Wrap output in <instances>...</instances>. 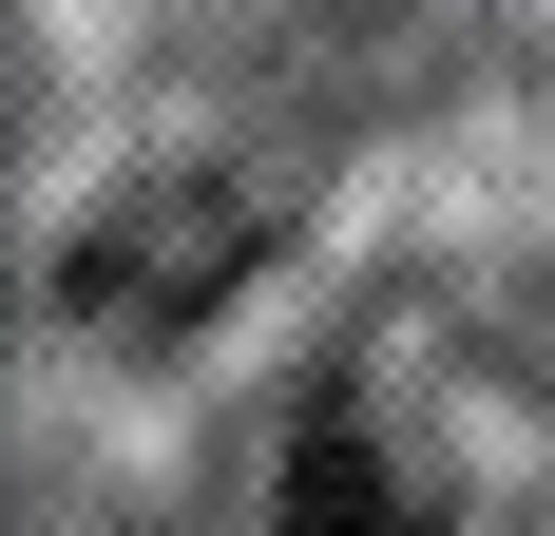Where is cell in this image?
Returning a JSON list of instances; mask_svg holds the SVG:
<instances>
[{"instance_id":"1","label":"cell","mask_w":555,"mask_h":536,"mask_svg":"<svg viewBox=\"0 0 555 536\" xmlns=\"http://www.w3.org/2000/svg\"><path fill=\"white\" fill-rule=\"evenodd\" d=\"M287 536H441V518H422L364 441H307V460H287Z\"/></svg>"}]
</instances>
